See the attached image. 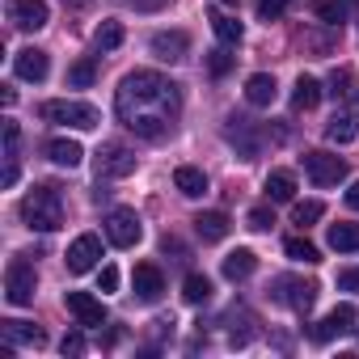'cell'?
<instances>
[{
  "label": "cell",
  "instance_id": "15",
  "mask_svg": "<svg viewBox=\"0 0 359 359\" xmlns=\"http://www.w3.org/2000/svg\"><path fill=\"white\" fill-rule=\"evenodd\" d=\"M13 72L22 76V81H47V72H51V60H47V51H39V47H26V51H18L13 55Z\"/></svg>",
  "mask_w": 359,
  "mask_h": 359
},
{
  "label": "cell",
  "instance_id": "5",
  "mask_svg": "<svg viewBox=\"0 0 359 359\" xmlns=\"http://www.w3.org/2000/svg\"><path fill=\"white\" fill-rule=\"evenodd\" d=\"M304 173H309L313 187H338L342 177H346V161L317 148V152H304Z\"/></svg>",
  "mask_w": 359,
  "mask_h": 359
},
{
  "label": "cell",
  "instance_id": "16",
  "mask_svg": "<svg viewBox=\"0 0 359 359\" xmlns=\"http://www.w3.org/2000/svg\"><path fill=\"white\" fill-rule=\"evenodd\" d=\"M224 135H229V144H237V152H241V161H254L258 156V135H254V123L250 118H229V127H224Z\"/></svg>",
  "mask_w": 359,
  "mask_h": 359
},
{
  "label": "cell",
  "instance_id": "13",
  "mask_svg": "<svg viewBox=\"0 0 359 359\" xmlns=\"http://www.w3.org/2000/svg\"><path fill=\"white\" fill-rule=\"evenodd\" d=\"M64 304H68V313L76 317V325H106V309H102V300L97 296H89V292H68L64 296Z\"/></svg>",
  "mask_w": 359,
  "mask_h": 359
},
{
  "label": "cell",
  "instance_id": "22",
  "mask_svg": "<svg viewBox=\"0 0 359 359\" xmlns=\"http://www.w3.org/2000/svg\"><path fill=\"white\" fill-rule=\"evenodd\" d=\"M275 93H279V85H275L271 72H254V76L245 81V102H250V106H271Z\"/></svg>",
  "mask_w": 359,
  "mask_h": 359
},
{
  "label": "cell",
  "instance_id": "45",
  "mask_svg": "<svg viewBox=\"0 0 359 359\" xmlns=\"http://www.w3.org/2000/svg\"><path fill=\"white\" fill-rule=\"evenodd\" d=\"M220 5H237V0H220Z\"/></svg>",
  "mask_w": 359,
  "mask_h": 359
},
{
  "label": "cell",
  "instance_id": "3",
  "mask_svg": "<svg viewBox=\"0 0 359 359\" xmlns=\"http://www.w3.org/2000/svg\"><path fill=\"white\" fill-rule=\"evenodd\" d=\"M47 123H55V127H76V131H93L97 123H102V114H97V106H89V102H72V97H55V102H43V110H39Z\"/></svg>",
  "mask_w": 359,
  "mask_h": 359
},
{
  "label": "cell",
  "instance_id": "44",
  "mask_svg": "<svg viewBox=\"0 0 359 359\" xmlns=\"http://www.w3.org/2000/svg\"><path fill=\"white\" fill-rule=\"evenodd\" d=\"M346 208H351V212H359V182L346 191Z\"/></svg>",
  "mask_w": 359,
  "mask_h": 359
},
{
  "label": "cell",
  "instance_id": "17",
  "mask_svg": "<svg viewBox=\"0 0 359 359\" xmlns=\"http://www.w3.org/2000/svg\"><path fill=\"white\" fill-rule=\"evenodd\" d=\"M131 283H135V296H140L144 304L161 300V292H165V275H161L152 262H140V266H135V275H131Z\"/></svg>",
  "mask_w": 359,
  "mask_h": 359
},
{
  "label": "cell",
  "instance_id": "10",
  "mask_svg": "<svg viewBox=\"0 0 359 359\" xmlns=\"http://www.w3.org/2000/svg\"><path fill=\"white\" fill-rule=\"evenodd\" d=\"M5 13H9V22L18 30H43L51 22V9L43 5V0H9Z\"/></svg>",
  "mask_w": 359,
  "mask_h": 359
},
{
  "label": "cell",
  "instance_id": "24",
  "mask_svg": "<svg viewBox=\"0 0 359 359\" xmlns=\"http://www.w3.org/2000/svg\"><path fill=\"white\" fill-rule=\"evenodd\" d=\"M208 22H212L216 39H220L224 47H237V43H241V22H237L233 13H224V9H212V13H208Z\"/></svg>",
  "mask_w": 359,
  "mask_h": 359
},
{
  "label": "cell",
  "instance_id": "37",
  "mask_svg": "<svg viewBox=\"0 0 359 359\" xmlns=\"http://www.w3.org/2000/svg\"><path fill=\"white\" fill-rule=\"evenodd\" d=\"M208 64H212V76H224V72L233 68V55H229L224 47H216V51H208Z\"/></svg>",
  "mask_w": 359,
  "mask_h": 359
},
{
  "label": "cell",
  "instance_id": "35",
  "mask_svg": "<svg viewBox=\"0 0 359 359\" xmlns=\"http://www.w3.org/2000/svg\"><path fill=\"white\" fill-rule=\"evenodd\" d=\"M245 224H250L254 233H266V229L275 224V212H271V208H254V212L245 216Z\"/></svg>",
  "mask_w": 359,
  "mask_h": 359
},
{
  "label": "cell",
  "instance_id": "6",
  "mask_svg": "<svg viewBox=\"0 0 359 359\" xmlns=\"http://www.w3.org/2000/svg\"><path fill=\"white\" fill-rule=\"evenodd\" d=\"M140 237H144V224H140V216H135L131 208H114V212L106 216V241H110V245L131 250V245H140Z\"/></svg>",
  "mask_w": 359,
  "mask_h": 359
},
{
  "label": "cell",
  "instance_id": "4",
  "mask_svg": "<svg viewBox=\"0 0 359 359\" xmlns=\"http://www.w3.org/2000/svg\"><path fill=\"white\" fill-rule=\"evenodd\" d=\"M34 287H39L34 266H30L26 258H13L9 271H5V296H9V304H18V309L34 304Z\"/></svg>",
  "mask_w": 359,
  "mask_h": 359
},
{
  "label": "cell",
  "instance_id": "25",
  "mask_svg": "<svg viewBox=\"0 0 359 359\" xmlns=\"http://www.w3.org/2000/svg\"><path fill=\"white\" fill-rule=\"evenodd\" d=\"M229 216L224 212H203V216H195V233L203 237V241H224L229 237Z\"/></svg>",
  "mask_w": 359,
  "mask_h": 359
},
{
  "label": "cell",
  "instance_id": "31",
  "mask_svg": "<svg viewBox=\"0 0 359 359\" xmlns=\"http://www.w3.org/2000/svg\"><path fill=\"white\" fill-rule=\"evenodd\" d=\"M330 93H334L338 102H359V85H355V76H351L346 68L330 76Z\"/></svg>",
  "mask_w": 359,
  "mask_h": 359
},
{
  "label": "cell",
  "instance_id": "26",
  "mask_svg": "<svg viewBox=\"0 0 359 359\" xmlns=\"http://www.w3.org/2000/svg\"><path fill=\"white\" fill-rule=\"evenodd\" d=\"M317 102H321V85L313 76H300L296 89H292V110H313Z\"/></svg>",
  "mask_w": 359,
  "mask_h": 359
},
{
  "label": "cell",
  "instance_id": "11",
  "mask_svg": "<svg viewBox=\"0 0 359 359\" xmlns=\"http://www.w3.org/2000/svg\"><path fill=\"white\" fill-rule=\"evenodd\" d=\"M148 51L161 64H177V60H187V51H191V34L187 30H161V34H152Z\"/></svg>",
  "mask_w": 359,
  "mask_h": 359
},
{
  "label": "cell",
  "instance_id": "36",
  "mask_svg": "<svg viewBox=\"0 0 359 359\" xmlns=\"http://www.w3.org/2000/svg\"><path fill=\"white\" fill-rule=\"evenodd\" d=\"M283 9H287V0H258V18L262 22H279Z\"/></svg>",
  "mask_w": 359,
  "mask_h": 359
},
{
  "label": "cell",
  "instance_id": "42",
  "mask_svg": "<svg viewBox=\"0 0 359 359\" xmlns=\"http://www.w3.org/2000/svg\"><path fill=\"white\" fill-rule=\"evenodd\" d=\"M0 182H5V187H18V156L5 161V177H0Z\"/></svg>",
  "mask_w": 359,
  "mask_h": 359
},
{
  "label": "cell",
  "instance_id": "39",
  "mask_svg": "<svg viewBox=\"0 0 359 359\" xmlns=\"http://www.w3.org/2000/svg\"><path fill=\"white\" fill-rule=\"evenodd\" d=\"M97 292H118V271H114V266H102V275H97Z\"/></svg>",
  "mask_w": 359,
  "mask_h": 359
},
{
  "label": "cell",
  "instance_id": "23",
  "mask_svg": "<svg viewBox=\"0 0 359 359\" xmlns=\"http://www.w3.org/2000/svg\"><path fill=\"white\" fill-rule=\"evenodd\" d=\"M173 187L182 191L187 199H203L208 195V177H203V169H195V165H182L173 173Z\"/></svg>",
  "mask_w": 359,
  "mask_h": 359
},
{
  "label": "cell",
  "instance_id": "32",
  "mask_svg": "<svg viewBox=\"0 0 359 359\" xmlns=\"http://www.w3.org/2000/svg\"><path fill=\"white\" fill-rule=\"evenodd\" d=\"M93 81H97V64H93V60H76V64L68 68V85H72V89H89Z\"/></svg>",
  "mask_w": 359,
  "mask_h": 359
},
{
  "label": "cell",
  "instance_id": "40",
  "mask_svg": "<svg viewBox=\"0 0 359 359\" xmlns=\"http://www.w3.org/2000/svg\"><path fill=\"white\" fill-rule=\"evenodd\" d=\"M60 351H64V355H85V338H81V334L72 330V334H64V342H60Z\"/></svg>",
  "mask_w": 359,
  "mask_h": 359
},
{
  "label": "cell",
  "instance_id": "46",
  "mask_svg": "<svg viewBox=\"0 0 359 359\" xmlns=\"http://www.w3.org/2000/svg\"><path fill=\"white\" fill-rule=\"evenodd\" d=\"M351 5H359V0H351Z\"/></svg>",
  "mask_w": 359,
  "mask_h": 359
},
{
  "label": "cell",
  "instance_id": "12",
  "mask_svg": "<svg viewBox=\"0 0 359 359\" xmlns=\"http://www.w3.org/2000/svg\"><path fill=\"white\" fill-rule=\"evenodd\" d=\"M97 258H102V241L93 237V233H85V237H76L72 245H68V271L72 275H85V271H93L97 266Z\"/></svg>",
  "mask_w": 359,
  "mask_h": 359
},
{
  "label": "cell",
  "instance_id": "1",
  "mask_svg": "<svg viewBox=\"0 0 359 359\" xmlns=\"http://www.w3.org/2000/svg\"><path fill=\"white\" fill-rule=\"evenodd\" d=\"M114 114L140 140H165L182 114V89L161 72H127L114 93Z\"/></svg>",
  "mask_w": 359,
  "mask_h": 359
},
{
  "label": "cell",
  "instance_id": "33",
  "mask_svg": "<svg viewBox=\"0 0 359 359\" xmlns=\"http://www.w3.org/2000/svg\"><path fill=\"white\" fill-rule=\"evenodd\" d=\"M321 216H325V208H321L317 199H304V203H296V208H292V224H300V229H313Z\"/></svg>",
  "mask_w": 359,
  "mask_h": 359
},
{
  "label": "cell",
  "instance_id": "7",
  "mask_svg": "<svg viewBox=\"0 0 359 359\" xmlns=\"http://www.w3.org/2000/svg\"><path fill=\"white\" fill-rule=\"evenodd\" d=\"M271 296H275L279 304H287L292 313H309V309H313V300H317V283L283 275V279H275V292H271Z\"/></svg>",
  "mask_w": 359,
  "mask_h": 359
},
{
  "label": "cell",
  "instance_id": "43",
  "mask_svg": "<svg viewBox=\"0 0 359 359\" xmlns=\"http://www.w3.org/2000/svg\"><path fill=\"white\" fill-rule=\"evenodd\" d=\"M131 5L140 9V13H156V9H165L169 0H131Z\"/></svg>",
  "mask_w": 359,
  "mask_h": 359
},
{
  "label": "cell",
  "instance_id": "41",
  "mask_svg": "<svg viewBox=\"0 0 359 359\" xmlns=\"http://www.w3.org/2000/svg\"><path fill=\"white\" fill-rule=\"evenodd\" d=\"M338 287H342V292H359V266H355V271H342V275H338Z\"/></svg>",
  "mask_w": 359,
  "mask_h": 359
},
{
  "label": "cell",
  "instance_id": "14",
  "mask_svg": "<svg viewBox=\"0 0 359 359\" xmlns=\"http://www.w3.org/2000/svg\"><path fill=\"white\" fill-rule=\"evenodd\" d=\"M359 135V102H338V114L330 118V127H325V140L330 144H351Z\"/></svg>",
  "mask_w": 359,
  "mask_h": 359
},
{
  "label": "cell",
  "instance_id": "27",
  "mask_svg": "<svg viewBox=\"0 0 359 359\" xmlns=\"http://www.w3.org/2000/svg\"><path fill=\"white\" fill-rule=\"evenodd\" d=\"M330 250L355 254L359 250V224H330Z\"/></svg>",
  "mask_w": 359,
  "mask_h": 359
},
{
  "label": "cell",
  "instance_id": "21",
  "mask_svg": "<svg viewBox=\"0 0 359 359\" xmlns=\"http://www.w3.org/2000/svg\"><path fill=\"white\" fill-rule=\"evenodd\" d=\"M266 199H271V203H292V199H296V173L271 169V173H266Z\"/></svg>",
  "mask_w": 359,
  "mask_h": 359
},
{
  "label": "cell",
  "instance_id": "28",
  "mask_svg": "<svg viewBox=\"0 0 359 359\" xmlns=\"http://www.w3.org/2000/svg\"><path fill=\"white\" fill-rule=\"evenodd\" d=\"M283 254H287L292 262H304V266L321 262V250H317L313 241H304V237H287V241H283Z\"/></svg>",
  "mask_w": 359,
  "mask_h": 359
},
{
  "label": "cell",
  "instance_id": "34",
  "mask_svg": "<svg viewBox=\"0 0 359 359\" xmlns=\"http://www.w3.org/2000/svg\"><path fill=\"white\" fill-rule=\"evenodd\" d=\"M317 18L325 22V26H334V30H342V22H346V9H342V0H317Z\"/></svg>",
  "mask_w": 359,
  "mask_h": 359
},
{
  "label": "cell",
  "instance_id": "8",
  "mask_svg": "<svg viewBox=\"0 0 359 359\" xmlns=\"http://www.w3.org/2000/svg\"><path fill=\"white\" fill-rule=\"evenodd\" d=\"M346 330H355V309L351 304H338V309H330L313 330H309V338L317 342V346H325V342H334V338H342Z\"/></svg>",
  "mask_w": 359,
  "mask_h": 359
},
{
  "label": "cell",
  "instance_id": "2",
  "mask_svg": "<svg viewBox=\"0 0 359 359\" xmlns=\"http://www.w3.org/2000/svg\"><path fill=\"white\" fill-rule=\"evenodd\" d=\"M22 220L39 233H55L64 224V199L55 187H34L26 199H22Z\"/></svg>",
  "mask_w": 359,
  "mask_h": 359
},
{
  "label": "cell",
  "instance_id": "18",
  "mask_svg": "<svg viewBox=\"0 0 359 359\" xmlns=\"http://www.w3.org/2000/svg\"><path fill=\"white\" fill-rule=\"evenodd\" d=\"M0 334H5V346H43L47 342V334L39 330V325H30V321H0Z\"/></svg>",
  "mask_w": 359,
  "mask_h": 359
},
{
  "label": "cell",
  "instance_id": "9",
  "mask_svg": "<svg viewBox=\"0 0 359 359\" xmlns=\"http://www.w3.org/2000/svg\"><path fill=\"white\" fill-rule=\"evenodd\" d=\"M135 173V152L123 144H102L97 148V177H127Z\"/></svg>",
  "mask_w": 359,
  "mask_h": 359
},
{
  "label": "cell",
  "instance_id": "20",
  "mask_svg": "<svg viewBox=\"0 0 359 359\" xmlns=\"http://www.w3.org/2000/svg\"><path fill=\"white\" fill-rule=\"evenodd\" d=\"M47 161L51 165H60V169H76L81 161H85V148L76 144V140H47Z\"/></svg>",
  "mask_w": 359,
  "mask_h": 359
},
{
  "label": "cell",
  "instance_id": "29",
  "mask_svg": "<svg viewBox=\"0 0 359 359\" xmlns=\"http://www.w3.org/2000/svg\"><path fill=\"white\" fill-rule=\"evenodd\" d=\"M182 300H187V304H208V300H212V279H208V275H187Z\"/></svg>",
  "mask_w": 359,
  "mask_h": 359
},
{
  "label": "cell",
  "instance_id": "38",
  "mask_svg": "<svg viewBox=\"0 0 359 359\" xmlns=\"http://www.w3.org/2000/svg\"><path fill=\"white\" fill-rule=\"evenodd\" d=\"M18 144H22L18 123H5V161H9V156H18Z\"/></svg>",
  "mask_w": 359,
  "mask_h": 359
},
{
  "label": "cell",
  "instance_id": "30",
  "mask_svg": "<svg viewBox=\"0 0 359 359\" xmlns=\"http://www.w3.org/2000/svg\"><path fill=\"white\" fill-rule=\"evenodd\" d=\"M93 47H97V51L123 47V22H102V26L93 30Z\"/></svg>",
  "mask_w": 359,
  "mask_h": 359
},
{
  "label": "cell",
  "instance_id": "19",
  "mask_svg": "<svg viewBox=\"0 0 359 359\" xmlns=\"http://www.w3.org/2000/svg\"><path fill=\"white\" fill-rule=\"evenodd\" d=\"M220 271H224L229 283H241V279H250V275L258 271V254H254V250H233V254H224Z\"/></svg>",
  "mask_w": 359,
  "mask_h": 359
}]
</instances>
